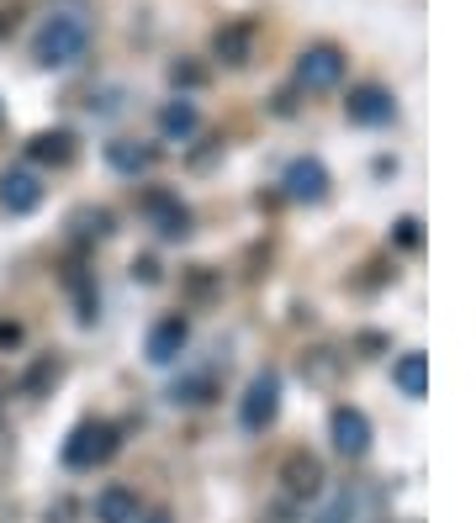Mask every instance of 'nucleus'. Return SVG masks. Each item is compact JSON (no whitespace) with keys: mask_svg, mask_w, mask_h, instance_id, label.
<instances>
[{"mask_svg":"<svg viewBox=\"0 0 476 523\" xmlns=\"http://www.w3.org/2000/svg\"><path fill=\"white\" fill-rule=\"evenodd\" d=\"M328 434H334V450L360 460L371 450V418L360 413V407H334V418H328Z\"/></svg>","mask_w":476,"mask_h":523,"instance_id":"nucleus-5","label":"nucleus"},{"mask_svg":"<svg viewBox=\"0 0 476 523\" xmlns=\"http://www.w3.org/2000/svg\"><path fill=\"white\" fill-rule=\"evenodd\" d=\"M27 154L38 159V164H53V170H59V164H69L75 159V133H69V127H53V133H38L27 143Z\"/></svg>","mask_w":476,"mask_h":523,"instance_id":"nucleus-13","label":"nucleus"},{"mask_svg":"<svg viewBox=\"0 0 476 523\" xmlns=\"http://www.w3.org/2000/svg\"><path fill=\"white\" fill-rule=\"evenodd\" d=\"M323 523H355V508H350V497H344V502H339V508H334V513H328Z\"/></svg>","mask_w":476,"mask_h":523,"instance_id":"nucleus-22","label":"nucleus"},{"mask_svg":"<svg viewBox=\"0 0 476 523\" xmlns=\"http://www.w3.org/2000/svg\"><path fill=\"white\" fill-rule=\"evenodd\" d=\"M106 164H112L117 175H149L154 170V148L133 143V138H112L106 143Z\"/></svg>","mask_w":476,"mask_h":523,"instance_id":"nucleus-11","label":"nucleus"},{"mask_svg":"<svg viewBox=\"0 0 476 523\" xmlns=\"http://www.w3.org/2000/svg\"><path fill=\"white\" fill-rule=\"evenodd\" d=\"M48 381H59V360H38V365H32V376H27V391H43Z\"/></svg>","mask_w":476,"mask_h":523,"instance_id":"nucleus-21","label":"nucleus"},{"mask_svg":"<svg viewBox=\"0 0 476 523\" xmlns=\"http://www.w3.org/2000/svg\"><path fill=\"white\" fill-rule=\"evenodd\" d=\"M96 523H138V497L127 487H106L96 497Z\"/></svg>","mask_w":476,"mask_h":523,"instance_id":"nucleus-16","label":"nucleus"},{"mask_svg":"<svg viewBox=\"0 0 476 523\" xmlns=\"http://www.w3.org/2000/svg\"><path fill=\"white\" fill-rule=\"evenodd\" d=\"M212 48H217V59L223 64H249V48H254V32H249V22H233V27H223L212 37Z\"/></svg>","mask_w":476,"mask_h":523,"instance_id":"nucleus-17","label":"nucleus"},{"mask_svg":"<svg viewBox=\"0 0 476 523\" xmlns=\"http://www.w3.org/2000/svg\"><path fill=\"white\" fill-rule=\"evenodd\" d=\"M186 339H191L186 317H159V323L149 328V360L154 365H175L180 349H186Z\"/></svg>","mask_w":476,"mask_h":523,"instance_id":"nucleus-9","label":"nucleus"},{"mask_svg":"<svg viewBox=\"0 0 476 523\" xmlns=\"http://www.w3.org/2000/svg\"><path fill=\"white\" fill-rule=\"evenodd\" d=\"M344 111H350V122H360V127H387L397 117V101H392V90H381V85H360V90H350Z\"/></svg>","mask_w":476,"mask_h":523,"instance_id":"nucleus-6","label":"nucleus"},{"mask_svg":"<svg viewBox=\"0 0 476 523\" xmlns=\"http://www.w3.org/2000/svg\"><path fill=\"white\" fill-rule=\"evenodd\" d=\"M281 481H286L291 497H313V492L323 487V465H318L313 455H291V460L281 465Z\"/></svg>","mask_w":476,"mask_h":523,"instance_id":"nucleus-12","label":"nucleus"},{"mask_svg":"<svg viewBox=\"0 0 476 523\" xmlns=\"http://www.w3.org/2000/svg\"><path fill=\"white\" fill-rule=\"evenodd\" d=\"M196 127H201V111H196V101H186V96H175L170 106L159 111V133L175 138V143H186Z\"/></svg>","mask_w":476,"mask_h":523,"instance_id":"nucleus-14","label":"nucleus"},{"mask_svg":"<svg viewBox=\"0 0 476 523\" xmlns=\"http://www.w3.org/2000/svg\"><path fill=\"white\" fill-rule=\"evenodd\" d=\"M392 238H397V249H418L424 244V228H418V217H402Z\"/></svg>","mask_w":476,"mask_h":523,"instance_id":"nucleus-20","label":"nucleus"},{"mask_svg":"<svg viewBox=\"0 0 476 523\" xmlns=\"http://www.w3.org/2000/svg\"><path fill=\"white\" fill-rule=\"evenodd\" d=\"M281 413V376L276 370H260V376L249 381L244 402H238V423L249 428V434H260V428H270Z\"/></svg>","mask_w":476,"mask_h":523,"instance_id":"nucleus-3","label":"nucleus"},{"mask_svg":"<svg viewBox=\"0 0 476 523\" xmlns=\"http://www.w3.org/2000/svg\"><path fill=\"white\" fill-rule=\"evenodd\" d=\"M90 53V22L80 11H53L32 37V59L43 69H75Z\"/></svg>","mask_w":476,"mask_h":523,"instance_id":"nucleus-1","label":"nucleus"},{"mask_svg":"<svg viewBox=\"0 0 476 523\" xmlns=\"http://www.w3.org/2000/svg\"><path fill=\"white\" fill-rule=\"evenodd\" d=\"M344 80V53L334 43H313L297 59V85L302 90H334Z\"/></svg>","mask_w":476,"mask_h":523,"instance_id":"nucleus-4","label":"nucleus"},{"mask_svg":"<svg viewBox=\"0 0 476 523\" xmlns=\"http://www.w3.org/2000/svg\"><path fill=\"white\" fill-rule=\"evenodd\" d=\"M0 207H6L11 217H27L43 207V180L32 170H11L6 180H0Z\"/></svg>","mask_w":476,"mask_h":523,"instance_id":"nucleus-8","label":"nucleus"},{"mask_svg":"<svg viewBox=\"0 0 476 523\" xmlns=\"http://www.w3.org/2000/svg\"><path fill=\"white\" fill-rule=\"evenodd\" d=\"M170 80H175V90H196L201 80H207V69H201V64H186V59H180V64H170Z\"/></svg>","mask_w":476,"mask_h":523,"instance_id":"nucleus-19","label":"nucleus"},{"mask_svg":"<svg viewBox=\"0 0 476 523\" xmlns=\"http://www.w3.org/2000/svg\"><path fill=\"white\" fill-rule=\"evenodd\" d=\"M143 207H149V217L159 222L164 238H186V233H191V212L180 207L170 191H149V196H143Z\"/></svg>","mask_w":476,"mask_h":523,"instance_id":"nucleus-10","label":"nucleus"},{"mask_svg":"<svg viewBox=\"0 0 476 523\" xmlns=\"http://www.w3.org/2000/svg\"><path fill=\"white\" fill-rule=\"evenodd\" d=\"M133 275L138 280H159V265H154V259H143V265H133Z\"/></svg>","mask_w":476,"mask_h":523,"instance_id":"nucleus-24","label":"nucleus"},{"mask_svg":"<svg viewBox=\"0 0 476 523\" xmlns=\"http://www.w3.org/2000/svg\"><path fill=\"white\" fill-rule=\"evenodd\" d=\"M117 455V428L112 423H80L75 434L64 439V465L69 471H96Z\"/></svg>","mask_w":476,"mask_h":523,"instance_id":"nucleus-2","label":"nucleus"},{"mask_svg":"<svg viewBox=\"0 0 476 523\" xmlns=\"http://www.w3.org/2000/svg\"><path fill=\"white\" fill-rule=\"evenodd\" d=\"M286 196L291 201H307V207L328 201V170L318 159H291L286 164Z\"/></svg>","mask_w":476,"mask_h":523,"instance_id":"nucleus-7","label":"nucleus"},{"mask_svg":"<svg viewBox=\"0 0 476 523\" xmlns=\"http://www.w3.org/2000/svg\"><path fill=\"white\" fill-rule=\"evenodd\" d=\"M16 339H22V328H16V323H0V349L16 344Z\"/></svg>","mask_w":476,"mask_h":523,"instance_id":"nucleus-23","label":"nucleus"},{"mask_svg":"<svg viewBox=\"0 0 476 523\" xmlns=\"http://www.w3.org/2000/svg\"><path fill=\"white\" fill-rule=\"evenodd\" d=\"M175 402H212V376H191V381H175Z\"/></svg>","mask_w":476,"mask_h":523,"instance_id":"nucleus-18","label":"nucleus"},{"mask_svg":"<svg viewBox=\"0 0 476 523\" xmlns=\"http://www.w3.org/2000/svg\"><path fill=\"white\" fill-rule=\"evenodd\" d=\"M392 386L402 391V397H424L429 391V360L424 354H397V365H392Z\"/></svg>","mask_w":476,"mask_h":523,"instance_id":"nucleus-15","label":"nucleus"}]
</instances>
